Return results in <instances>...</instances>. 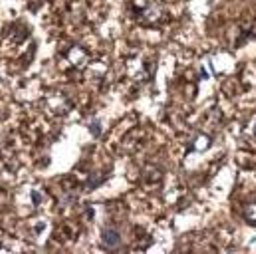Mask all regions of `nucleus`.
I'll return each mask as SVG.
<instances>
[{"label": "nucleus", "mask_w": 256, "mask_h": 254, "mask_svg": "<svg viewBox=\"0 0 256 254\" xmlns=\"http://www.w3.org/2000/svg\"><path fill=\"white\" fill-rule=\"evenodd\" d=\"M66 58H68V62L72 64L76 70H84V68L90 64V54H88L82 46H72V48L68 50Z\"/></svg>", "instance_id": "nucleus-1"}, {"label": "nucleus", "mask_w": 256, "mask_h": 254, "mask_svg": "<svg viewBox=\"0 0 256 254\" xmlns=\"http://www.w3.org/2000/svg\"><path fill=\"white\" fill-rule=\"evenodd\" d=\"M161 16H163V8L157 2H149V6L141 10V22L145 24H155L157 20H161Z\"/></svg>", "instance_id": "nucleus-2"}, {"label": "nucleus", "mask_w": 256, "mask_h": 254, "mask_svg": "<svg viewBox=\"0 0 256 254\" xmlns=\"http://www.w3.org/2000/svg\"><path fill=\"white\" fill-rule=\"evenodd\" d=\"M102 244L106 246V248H120V244H122V234L118 232V230H114V228H108V230H104L102 232Z\"/></svg>", "instance_id": "nucleus-3"}, {"label": "nucleus", "mask_w": 256, "mask_h": 254, "mask_svg": "<svg viewBox=\"0 0 256 254\" xmlns=\"http://www.w3.org/2000/svg\"><path fill=\"white\" fill-rule=\"evenodd\" d=\"M242 214H244V218H246L250 224H256V204H246Z\"/></svg>", "instance_id": "nucleus-4"}, {"label": "nucleus", "mask_w": 256, "mask_h": 254, "mask_svg": "<svg viewBox=\"0 0 256 254\" xmlns=\"http://www.w3.org/2000/svg\"><path fill=\"white\" fill-rule=\"evenodd\" d=\"M208 145H210V139H208V137H198V139H196L194 149H196V151H204Z\"/></svg>", "instance_id": "nucleus-5"}, {"label": "nucleus", "mask_w": 256, "mask_h": 254, "mask_svg": "<svg viewBox=\"0 0 256 254\" xmlns=\"http://www.w3.org/2000/svg\"><path fill=\"white\" fill-rule=\"evenodd\" d=\"M133 6H135V8H141V10H145V8L149 6V0H133Z\"/></svg>", "instance_id": "nucleus-6"}, {"label": "nucleus", "mask_w": 256, "mask_h": 254, "mask_svg": "<svg viewBox=\"0 0 256 254\" xmlns=\"http://www.w3.org/2000/svg\"><path fill=\"white\" fill-rule=\"evenodd\" d=\"M92 133H94V135H102V126L94 122V124H92Z\"/></svg>", "instance_id": "nucleus-7"}, {"label": "nucleus", "mask_w": 256, "mask_h": 254, "mask_svg": "<svg viewBox=\"0 0 256 254\" xmlns=\"http://www.w3.org/2000/svg\"><path fill=\"white\" fill-rule=\"evenodd\" d=\"M32 198H34V202H36V204H40V200H42L40 192H34V194H32Z\"/></svg>", "instance_id": "nucleus-8"}, {"label": "nucleus", "mask_w": 256, "mask_h": 254, "mask_svg": "<svg viewBox=\"0 0 256 254\" xmlns=\"http://www.w3.org/2000/svg\"><path fill=\"white\" fill-rule=\"evenodd\" d=\"M252 133H254V137H256V120H254V124H252Z\"/></svg>", "instance_id": "nucleus-9"}, {"label": "nucleus", "mask_w": 256, "mask_h": 254, "mask_svg": "<svg viewBox=\"0 0 256 254\" xmlns=\"http://www.w3.org/2000/svg\"><path fill=\"white\" fill-rule=\"evenodd\" d=\"M252 244H256V240H254V242H252Z\"/></svg>", "instance_id": "nucleus-10"}]
</instances>
